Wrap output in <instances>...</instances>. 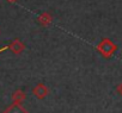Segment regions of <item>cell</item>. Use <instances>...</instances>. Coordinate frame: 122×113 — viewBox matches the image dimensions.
Returning <instances> with one entry per match:
<instances>
[{
	"instance_id": "obj_9",
	"label": "cell",
	"mask_w": 122,
	"mask_h": 113,
	"mask_svg": "<svg viewBox=\"0 0 122 113\" xmlns=\"http://www.w3.org/2000/svg\"><path fill=\"white\" fill-rule=\"evenodd\" d=\"M6 49H9V46H3L1 49H0V52H1V51H4V50H6Z\"/></svg>"
},
{
	"instance_id": "obj_6",
	"label": "cell",
	"mask_w": 122,
	"mask_h": 113,
	"mask_svg": "<svg viewBox=\"0 0 122 113\" xmlns=\"http://www.w3.org/2000/svg\"><path fill=\"white\" fill-rule=\"evenodd\" d=\"M25 99H26V94H25L23 90H20V89L15 90V92H13V94H12V100H13V102L22 104Z\"/></svg>"
},
{
	"instance_id": "obj_7",
	"label": "cell",
	"mask_w": 122,
	"mask_h": 113,
	"mask_svg": "<svg viewBox=\"0 0 122 113\" xmlns=\"http://www.w3.org/2000/svg\"><path fill=\"white\" fill-rule=\"evenodd\" d=\"M116 92H117V93H118V94L122 96V82H121V83H120V85L116 87Z\"/></svg>"
},
{
	"instance_id": "obj_5",
	"label": "cell",
	"mask_w": 122,
	"mask_h": 113,
	"mask_svg": "<svg viewBox=\"0 0 122 113\" xmlns=\"http://www.w3.org/2000/svg\"><path fill=\"white\" fill-rule=\"evenodd\" d=\"M37 22H38V24L42 25V26H48V25H50L51 22H53V16H51L49 12H42V13L38 16Z\"/></svg>"
},
{
	"instance_id": "obj_1",
	"label": "cell",
	"mask_w": 122,
	"mask_h": 113,
	"mask_svg": "<svg viewBox=\"0 0 122 113\" xmlns=\"http://www.w3.org/2000/svg\"><path fill=\"white\" fill-rule=\"evenodd\" d=\"M96 50L103 56L104 59H110L117 50V45L109 38H103L96 46Z\"/></svg>"
},
{
	"instance_id": "obj_3",
	"label": "cell",
	"mask_w": 122,
	"mask_h": 113,
	"mask_svg": "<svg viewBox=\"0 0 122 113\" xmlns=\"http://www.w3.org/2000/svg\"><path fill=\"white\" fill-rule=\"evenodd\" d=\"M9 49H10L13 54L19 55V54H22V52L25 50V45H24V43H23L20 39L16 38V39H13V41L11 42V44L9 45Z\"/></svg>"
},
{
	"instance_id": "obj_8",
	"label": "cell",
	"mask_w": 122,
	"mask_h": 113,
	"mask_svg": "<svg viewBox=\"0 0 122 113\" xmlns=\"http://www.w3.org/2000/svg\"><path fill=\"white\" fill-rule=\"evenodd\" d=\"M7 3H10V4H15V3H17L18 0H6Z\"/></svg>"
},
{
	"instance_id": "obj_2",
	"label": "cell",
	"mask_w": 122,
	"mask_h": 113,
	"mask_svg": "<svg viewBox=\"0 0 122 113\" xmlns=\"http://www.w3.org/2000/svg\"><path fill=\"white\" fill-rule=\"evenodd\" d=\"M32 94L36 99L38 100H43L48 96L49 94V89L44 83H37L34 88H32Z\"/></svg>"
},
{
	"instance_id": "obj_4",
	"label": "cell",
	"mask_w": 122,
	"mask_h": 113,
	"mask_svg": "<svg viewBox=\"0 0 122 113\" xmlns=\"http://www.w3.org/2000/svg\"><path fill=\"white\" fill-rule=\"evenodd\" d=\"M3 113H29L28 109L22 105V104H17V102H12L10 106H7Z\"/></svg>"
}]
</instances>
